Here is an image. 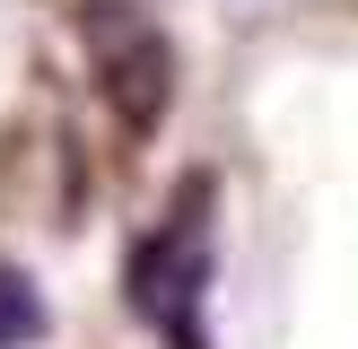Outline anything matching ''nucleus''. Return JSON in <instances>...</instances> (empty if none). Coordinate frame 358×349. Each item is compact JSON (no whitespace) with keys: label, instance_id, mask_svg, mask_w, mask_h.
Returning <instances> with one entry per match:
<instances>
[{"label":"nucleus","instance_id":"obj_1","mask_svg":"<svg viewBox=\"0 0 358 349\" xmlns=\"http://www.w3.org/2000/svg\"><path fill=\"white\" fill-rule=\"evenodd\" d=\"M210 218H219V192H210V174H192V184L175 192V209L131 244V262H122V288H131L140 323L166 349H210L201 314H210V271H219Z\"/></svg>","mask_w":358,"mask_h":349},{"label":"nucleus","instance_id":"obj_2","mask_svg":"<svg viewBox=\"0 0 358 349\" xmlns=\"http://www.w3.org/2000/svg\"><path fill=\"white\" fill-rule=\"evenodd\" d=\"M79 61L96 79V105L114 114V131L131 149L166 131V114H175V35L140 0H79Z\"/></svg>","mask_w":358,"mask_h":349},{"label":"nucleus","instance_id":"obj_3","mask_svg":"<svg viewBox=\"0 0 358 349\" xmlns=\"http://www.w3.org/2000/svg\"><path fill=\"white\" fill-rule=\"evenodd\" d=\"M52 323L44 288H35V271H17V262H0V349H35Z\"/></svg>","mask_w":358,"mask_h":349}]
</instances>
